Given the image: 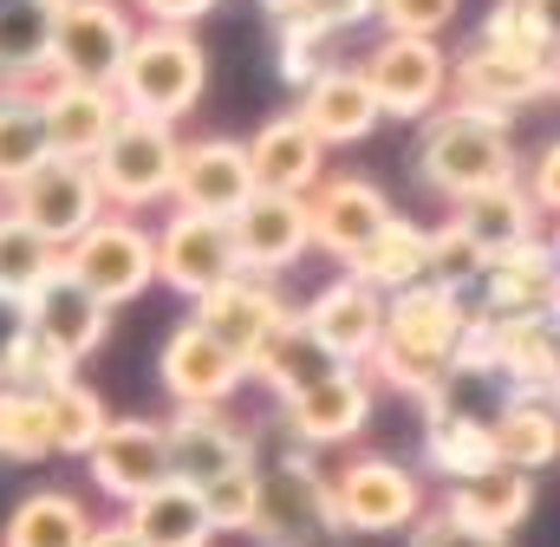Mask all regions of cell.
<instances>
[{
  "label": "cell",
  "mask_w": 560,
  "mask_h": 547,
  "mask_svg": "<svg viewBox=\"0 0 560 547\" xmlns=\"http://www.w3.org/2000/svg\"><path fill=\"white\" fill-rule=\"evenodd\" d=\"M463 326H469V300L436 287V280H418L405 293L385 300V339L372 352V372L411 398H436L450 365H456V346H463Z\"/></svg>",
  "instance_id": "1"
},
{
  "label": "cell",
  "mask_w": 560,
  "mask_h": 547,
  "mask_svg": "<svg viewBox=\"0 0 560 547\" xmlns=\"http://www.w3.org/2000/svg\"><path fill=\"white\" fill-rule=\"evenodd\" d=\"M515 131L502 112H476V105H450L423 125L418 143V176L456 209L469 202L476 189H495V183H515Z\"/></svg>",
  "instance_id": "2"
},
{
  "label": "cell",
  "mask_w": 560,
  "mask_h": 547,
  "mask_svg": "<svg viewBox=\"0 0 560 547\" xmlns=\"http://www.w3.org/2000/svg\"><path fill=\"white\" fill-rule=\"evenodd\" d=\"M202 85H209V53H202V39L189 26H138L112 92H118V105L131 118L176 125L183 112H196Z\"/></svg>",
  "instance_id": "3"
},
{
  "label": "cell",
  "mask_w": 560,
  "mask_h": 547,
  "mask_svg": "<svg viewBox=\"0 0 560 547\" xmlns=\"http://www.w3.org/2000/svg\"><path fill=\"white\" fill-rule=\"evenodd\" d=\"M176 163H183L176 125H163V118H131V112H125V125L112 131V143L92 156V176H98V189H105V209L138 216V209L170 202Z\"/></svg>",
  "instance_id": "4"
},
{
  "label": "cell",
  "mask_w": 560,
  "mask_h": 547,
  "mask_svg": "<svg viewBox=\"0 0 560 547\" xmlns=\"http://www.w3.org/2000/svg\"><path fill=\"white\" fill-rule=\"evenodd\" d=\"M7 209H13L20 222H33L59 255H66L92 222L112 216V209H105V189H98V176H92V163H79V156H46L26 183L7 189Z\"/></svg>",
  "instance_id": "5"
},
{
  "label": "cell",
  "mask_w": 560,
  "mask_h": 547,
  "mask_svg": "<svg viewBox=\"0 0 560 547\" xmlns=\"http://www.w3.org/2000/svg\"><path fill=\"white\" fill-rule=\"evenodd\" d=\"M372 98L385 118H436L443 98H450V72L456 59L436 46V39H418V33H385L365 59H359Z\"/></svg>",
  "instance_id": "6"
},
{
  "label": "cell",
  "mask_w": 560,
  "mask_h": 547,
  "mask_svg": "<svg viewBox=\"0 0 560 547\" xmlns=\"http://www.w3.org/2000/svg\"><path fill=\"white\" fill-rule=\"evenodd\" d=\"M66 268H72V280H79L85 293H98L105 306H131L138 293L156 287V235L112 209L105 222H92V229L66 248Z\"/></svg>",
  "instance_id": "7"
},
{
  "label": "cell",
  "mask_w": 560,
  "mask_h": 547,
  "mask_svg": "<svg viewBox=\"0 0 560 547\" xmlns=\"http://www.w3.org/2000/svg\"><path fill=\"white\" fill-rule=\"evenodd\" d=\"M332 515H339L346 535H398V528H418L423 482L405 463H392V456H352L332 476Z\"/></svg>",
  "instance_id": "8"
},
{
  "label": "cell",
  "mask_w": 560,
  "mask_h": 547,
  "mask_svg": "<svg viewBox=\"0 0 560 547\" xmlns=\"http://www.w3.org/2000/svg\"><path fill=\"white\" fill-rule=\"evenodd\" d=\"M138 26L125 0H59L52 13V72L85 85H118V66L131 53Z\"/></svg>",
  "instance_id": "9"
},
{
  "label": "cell",
  "mask_w": 560,
  "mask_h": 547,
  "mask_svg": "<svg viewBox=\"0 0 560 547\" xmlns=\"http://www.w3.org/2000/svg\"><path fill=\"white\" fill-rule=\"evenodd\" d=\"M255 535L268 547H319L339 528L332 515V476H319L306 456H280L275 469H261V522Z\"/></svg>",
  "instance_id": "10"
},
{
  "label": "cell",
  "mask_w": 560,
  "mask_h": 547,
  "mask_svg": "<svg viewBox=\"0 0 560 547\" xmlns=\"http://www.w3.org/2000/svg\"><path fill=\"white\" fill-rule=\"evenodd\" d=\"M156 379H163V392H170V405L176 410H222L242 385H248V365L189 313L170 339H163V352H156Z\"/></svg>",
  "instance_id": "11"
},
{
  "label": "cell",
  "mask_w": 560,
  "mask_h": 547,
  "mask_svg": "<svg viewBox=\"0 0 560 547\" xmlns=\"http://www.w3.org/2000/svg\"><path fill=\"white\" fill-rule=\"evenodd\" d=\"M242 274V248H235V229L222 216H189L176 209L156 235V280L176 287L183 300H202L215 287H229Z\"/></svg>",
  "instance_id": "12"
},
{
  "label": "cell",
  "mask_w": 560,
  "mask_h": 547,
  "mask_svg": "<svg viewBox=\"0 0 560 547\" xmlns=\"http://www.w3.org/2000/svg\"><path fill=\"white\" fill-rule=\"evenodd\" d=\"M306 209H313V248H326L339 268H352L392 229V216H398L392 196L378 183H365V176H326L306 196Z\"/></svg>",
  "instance_id": "13"
},
{
  "label": "cell",
  "mask_w": 560,
  "mask_h": 547,
  "mask_svg": "<svg viewBox=\"0 0 560 547\" xmlns=\"http://www.w3.org/2000/svg\"><path fill=\"white\" fill-rule=\"evenodd\" d=\"M85 469H92L98 496H112V502L131 509L138 496H150V489L170 482V430L150 423V417H112L105 437L92 443Z\"/></svg>",
  "instance_id": "14"
},
{
  "label": "cell",
  "mask_w": 560,
  "mask_h": 547,
  "mask_svg": "<svg viewBox=\"0 0 560 547\" xmlns=\"http://www.w3.org/2000/svg\"><path fill=\"white\" fill-rule=\"evenodd\" d=\"M255 189L261 183H255V163H248V143L242 137H196V143H183L170 202L189 209V216H222L229 222Z\"/></svg>",
  "instance_id": "15"
},
{
  "label": "cell",
  "mask_w": 560,
  "mask_h": 547,
  "mask_svg": "<svg viewBox=\"0 0 560 547\" xmlns=\"http://www.w3.org/2000/svg\"><path fill=\"white\" fill-rule=\"evenodd\" d=\"M20 319L59 352V359H92L98 346H105V333H112V306L98 300V293H85L79 280H72V268L59 261V268L46 274L39 287H33V300L20 306Z\"/></svg>",
  "instance_id": "16"
},
{
  "label": "cell",
  "mask_w": 560,
  "mask_h": 547,
  "mask_svg": "<svg viewBox=\"0 0 560 547\" xmlns=\"http://www.w3.org/2000/svg\"><path fill=\"white\" fill-rule=\"evenodd\" d=\"M235 248H242V274H287L306 248H313V209L306 196H275V189H255L235 216Z\"/></svg>",
  "instance_id": "17"
},
{
  "label": "cell",
  "mask_w": 560,
  "mask_h": 547,
  "mask_svg": "<svg viewBox=\"0 0 560 547\" xmlns=\"http://www.w3.org/2000/svg\"><path fill=\"white\" fill-rule=\"evenodd\" d=\"M450 92H456V105H476V112H502V118H509V112L548 98V66H541V53H515V46L476 39V46L456 59Z\"/></svg>",
  "instance_id": "18"
},
{
  "label": "cell",
  "mask_w": 560,
  "mask_h": 547,
  "mask_svg": "<svg viewBox=\"0 0 560 547\" xmlns=\"http://www.w3.org/2000/svg\"><path fill=\"white\" fill-rule=\"evenodd\" d=\"M300 319L313 326V339H319L339 365H372V352H378V339H385V293L365 287V280H352V274H339L332 287H319V293L300 306Z\"/></svg>",
  "instance_id": "19"
},
{
  "label": "cell",
  "mask_w": 560,
  "mask_h": 547,
  "mask_svg": "<svg viewBox=\"0 0 560 547\" xmlns=\"http://www.w3.org/2000/svg\"><path fill=\"white\" fill-rule=\"evenodd\" d=\"M39 118H46V137H52V156H79L92 163L112 131L125 125V105L112 85H85V79H46L39 85Z\"/></svg>",
  "instance_id": "20"
},
{
  "label": "cell",
  "mask_w": 560,
  "mask_h": 547,
  "mask_svg": "<svg viewBox=\"0 0 560 547\" xmlns=\"http://www.w3.org/2000/svg\"><path fill=\"white\" fill-rule=\"evenodd\" d=\"M293 306L275 293V280H261V274H235L229 287H215V293H202L196 300V319L242 359V365H255L261 359V346L280 333V319H287Z\"/></svg>",
  "instance_id": "21"
},
{
  "label": "cell",
  "mask_w": 560,
  "mask_h": 547,
  "mask_svg": "<svg viewBox=\"0 0 560 547\" xmlns=\"http://www.w3.org/2000/svg\"><path fill=\"white\" fill-rule=\"evenodd\" d=\"M280 410H287V430H293L306 450L352 443V437L365 430V417H372V379H365V365H332L319 385L293 392Z\"/></svg>",
  "instance_id": "22"
},
{
  "label": "cell",
  "mask_w": 560,
  "mask_h": 547,
  "mask_svg": "<svg viewBox=\"0 0 560 547\" xmlns=\"http://www.w3.org/2000/svg\"><path fill=\"white\" fill-rule=\"evenodd\" d=\"M163 430H170V476L189 489H209L215 476L255 463V437L222 410H176Z\"/></svg>",
  "instance_id": "23"
},
{
  "label": "cell",
  "mask_w": 560,
  "mask_h": 547,
  "mask_svg": "<svg viewBox=\"0 0 560 547\" xmlns=\"http://www.w3.org/2000/svg\"><path fill=\"white\" fill-rule=\"evenodd\" d=\"M326 150H346V143H365V137L385 125V112H378V98H372V85H365V72L359 66H319L313 79H306V92H300V105H293Z\"/></svg>",
  "instance_id": "24"
},
{
  "label": "cell",
  "mask_w": 560,
  "mask_h": 547,
  "mask_svg": "<svg viewBox=\"0 0 560 547\" xmlns=\"http://www.w3.org/2000/svg\"><path fill=\"white\" fill-rule=\"evenodd\" d=\"M248 163H255V183L275 196H313L326 183V143L300 112H280L248 137Z\"/></svg>",
  "instance_id": "25"
},
{
  "label": "cell",
  "mask_w": 560,
  "mask_h": 547,
  "mask_svg": "<svg viewBox=\"0 0 560 547\" xmlns=\"http://www.w3.org/2000/svg\"><path fill=\"white\" fill-rule=\"evenodd\" d=\"M450 222L476 242L482 261H502V255L541 242V209H535V196H528L522 176H515V183H495V189H476L469 202L450 209Z\"/></svg>",
  "instance_id": "26"
},
{
  "label": "cell",
  "mask_w": 560,
  "mask_h": 547,
  "mask_svg": "<svg viewBox=\"0 0 560 547\" xmlns=\"http://www.w3.org/2000/svg\"><path fill=\"white\" fill-rule=\"evenodd\" d=\"M528 509H535V476L509 469V463H495L482 476H463L443 496V515H456V522H469L482 535H515L528 522Z\"/></svg>",
  "instance_id": "27"
},
{
  "label": "cell",
  "mask_w": 560,
  "mask_h": 547,
  "mask_svg": "<svg viewBox=\"0 0 560 547\" xmlns=\"http://www.w3.org/2000/svg\"><path fill=\"white\" fill-rule=\"evenodd\" d=\"M555 293H560V261L548 242H528V248H515V255L482 268V313H502V319L548 313Z\"/></svg>",
  "instance_id": "28"
},
{
  "label": "cell",
  "mask_w": 560,
  "mask_h": 547,
  "mask_svg": "<svg viewBox=\"0 0 560 547\" xmlns=\"http://www.w3.org/2000/svg\"><path fill=\"white\" fill-rule=\"evenodd\" d=\"M125 522H131V535L143 547H209L215 542V522H209V502H202V489H189V482H163V489H150L138 496L131 509H125Z\"/></svg>",
  "instance_id": "29"
},
{
  "label": "cell",
  "mask_w": 560,
  "mask_h": 547,
  "mask_svg": "<svg viewBox=\"0 0 560 547\" xmlns=\"http://www.w3.org/2000/svg\"><path fill=\"white\" fill-rule=\"evenodd\" d=\"M52 13L59 0H0V79L7 92H33V72H52Z\"/></svg>",
  "instance_id": "30"
},
{
  "label": "cell",
  "mask_w": 560,
  "mask_h": 547,
  "mask_svg": "<svg viewBox=\"0 0 560 547\" xmlns=\"http://www.w3.org/2000/svg\"><path fill=\"white\" fill-rule=\"evenodd\" d=\"M489 430H495V463H509V469L541 476V469L560 463V405L555 398H509L489 417Z\"/></svg>",
  "instance_id": "31"
},
{
  "label": "cell",
  "mask_w": 560,
  "mask_h": 547,
  "mask_svg": "<svg viewBox=\"0 0 560 547\" xmlns=\"http://www.w3.org/2000/svg\"><path fill=\"white\" fill-rule=\"evenodd\" d=\"M92 535H98V522L85 515L79 496H66V489H33V496L13 502V515H7V528H0V547H85Z\"/></svg>",
  "instance_id": "32"
},
{
  "label": "cell",
  "mask_w": 560,
  "mask_h": 547,
  "mask_svg": "<svg viewBox=\"0 0 560 547\" xmlns=\"http://www.w3.org/2000/svg\"><path fill=\"white\" fill-rule=\"evenodd\" d=\"M423 463L443 482L482 476L495 469V430L489 417H463V410H423Z\"/></svg>",
  "instance_id": "33"
},
{
  "label": "cell",
  "mask_w": 560,
  "mask_h": 547,
  "mask_svg": "<svg viewBox=\"0 0 560 547\" xmlns=\"http://www.w3.org/2000/svg\"><path fill=\"white\" fill-rule=\"evenodd\" d=\"M332 365H339V359H332V352H326V346L313 339V326H306L300 313H287V319H280V333L268 339V346H261V359L248 365V379H261V385L275 392L280 405H287L293 392L319 385V379H326Z\"/></svg>",
  "instance_id": "34"
},
{
  "label": "cell",
  "mask_w": 560,
  "mask_h": 547,
  "mask_svg": "<svg viewBox=\"0 0 560 547\" xmlns=\"http://www.w3.org/2000/svg\"><path fill=\"white\" fill-rule=\"evenodd\" d=\"M352 280H365V287H378L385 300L392 293H405V287H418V280H430V229H418V222H405V216H392V229L352 261Z\"/></svg>",
  "instance_id": "35"
},
{
  "label": "cell",
  "mask_w": 560,
  "mask_h": 547,
  "mask_svg": "<svg viewBox=\"0 0 560 547\" xmlns=\"http://www.w3.org/2000/svg\"><path fill=\"white\" fill-rule=\"evenodd\" d=\"M66 255L33 229V222H20L13 209H0V306H26L33 300V287L46 280V274L59 268Z\"/></svg>",
  "instance_id": "36"
},
{
  "label": "cell",
  "mask_w": 560,
  "mask_h": 547,
  "mask_svg": "<svg viewBox=\"0 0 560 547\" xmlns=\"http://www.w3.org/2000/svg\"><path fill=\"white\" fill-rule=\"evenodd\" d=\"M46 156H52V137H46V118H39V98L0 85V189L26 183Z\"/></svg>",
  "instance_id": "37"
},
{
  "label": "cell",
  "mask_w": 560,
  "mask_h": 547,
  "mask_svg": "<svg viewBox=\"0 0 560 547\" xmlns=\"http://www.w3.org/2000/svg\"><path fill=\"white\" fill-rule=\"evenodd\" d=\"M52 456V410L46 392L0 379V463H46Z\"/></svg>",
  "instance_id": "38"
},
{
  "label": "cell",
  "mask_w": 560,
  "mask_h": 547,
  "mask_svg": "<svg viewBox=\"0 0 560 547\" xmlns=\"http://www.w3.org/2000/svg\"><path fill=\"white\" fill-rule=\"evenodd\" d=\"M46 410H52V456H92V443H98L105 423H112L105 398H98L92 385H79V379L52 385V392H46Z\"/></svg>",
  "instance_id": "39"
},
{
  "label": "cell",
  "mask_w": 560,
  "mask_h": 547,
  "mask_svg": "<svg viewBox=\"0 0 560 547\" xmlns=\"http://www.w3.org/2000/svg\"><path fill=\"white\" fill-rule=\"evenodd\" d=\"M202 502H209L215 535H255V522H261V463H242V469L215 476L202 489Z\"/></svg>",
  "instance_id": "40"
},
{
  "label": "cell",
  "mask_w": 560,
  "mask_h": 547,
  "mask_svg": "<svg viewBox=\"0 0 560 547\" xmlns=\"http://www.w3.org/2000/svg\"><path fill=\"white\" fill-rule=\"evenodd\" d=\"M482 255H476V242L456 229V222H443V229H430V280L436 287H450V293H463V287H482Z\"/></svg>",
  "instance_id": "41"
},
{
  "label": "cell",
  "mask_w": 560,
  "mask_h": 547,
  "mask_svg": "<svg viewBox=\"0 0 560 547\" xmlns=\"http://www.w3.org/2000/svg\"><path fill=\"white\" fill-rule=\"evenodd\" d=\"M482 39L489 46H515V53H548V33L528 13V0H495L489 20H482Z\"/></svg>",
  "instance_id": "42"
},
{
  "label": "cell",
  "mask_w": 560,
  "mask_h": 547,
  "mask_svg": "<svg viewBox=\"0 0 560 547\" xmlns=\"http://www.w3.org/2000/svg\"><path fill=\"white\" fill-rule=\"evenodd\" d=\"M372 7H378L385 33H418V39H436V33L456 20V7H463V0H372Z\"/></svg>",
  "instance_id": "43"
},
{
  "label": "cell",
  "mask_w": 560,
  "mask_h": 547,
  "mask_svg": "<svg viewBox=\"0 0 560 547\" xmlns=\"http://www.w3.org/2000/svg\"><path fill=\"white\" fill-rule=\"evenodd\" d=\"M411 547H509V535H482V528L430 509V515H418V528H411Z\"/></svg>",
  "instance_id": "44"
},
{
  "label": "cell",
  "mask_w": 560,
  "mask_h": 547,
  "mask_svg": "<svg viewBox=\"0 0 560 547\" xmlns=\"http://www.w3.org/2000/svg\"><path fill=\"white\" fill-rule=\"evenodd\" d=\"M528 196H535L541 216H560V137L541 143V156L528 163Z\"/></svg>",
  "instance_id": "45"
},
{
  "label": "cell",
  "mask_w": 560,
  "mask_h": 547,
  "mask_svg": "<svg viewBox=\"0 0 560 547\" xmlns=\"http://www.w3.org/2000/svg\"><path fill=\"white\" fill-rule=\"evenodd\" d=\"M150 26H196L202 13H215L222 0H131Z\"/></svg>",
  "instance_id": "46"
},
{
  "label": "cell",
  "mask_w": 560,
  "mask_h": 547,
  "mask_svg": "<svg viewBox=\"0 0 560 547\" xmlns=\"http://www.w3.org/2000/svg\"><path fill=\"white\" fill-rule=\"evenodd\" d=\"M85 547H143V542L131 535V522H105V528H98Z\"/></svg>",
  "instance_id": "47"
},
{
  "label": "cell",
  "mask_w": 560,
  "mask_h": 547,
  "mask_svg": "<svg viewBox=\"0 0 560 547\" xmlns=\"http://www.w3.org/2000/svg\"><path fill=\"white\" fill-rule=\"evenodd\" d=\"M528 13L541 20V33H548V46L560 39V0H528Z\"/></svg>",
  "instance_id": "48"
},
{
  "label": "cell",
  "mask_w": 560,
  "mask_h": 547,
  "mask_svg": "<svg viewBox=\"0 0 560 547\" xmlns=\"http://www.w3.org/2000/svg\"><path fill=\"white\" fill-rule=\"evenodd\" d=\"M541 66H548V92L560 98V39L548 46V53H541Z\"/></svg>",
  "instance_id": "49"
},
{
  "label": "cell",
  "mask_w": 560,
  "mask_h": 547,
  "mask_svg": "<svg viewBox=\"0 0 560 547\" xmlns=\"http://www.w3.org/2000/svg\"><path fill=\"white\" fill-rule=\"evenodd\" d=\"M548 248H555V261H560V216H555V235H548Z\"/></svg>",
  "instance_id": "50"
},
{
  "label": "cell",
  "mask_w": 560,
  "mask_h": 547,
  "mask_svg": "<svg viewBox=\"0 0 560 547\" xmlns=\"http://www.w3.org/2000/svg\"><path fill=\"white\" fill-rule=\"evenodd\" d=\"M548 313H555V326H560V293H555V306H548Z\"/></svg>",
  "instance_id": "51"
},
{
  "label": "cell",
  "mask_w": 560,
  "mask_h": 547,
  "mask_svg": "<svg viewBox=\"0 0 560 547\" xmlns=\"http://www.w3.org/2000/svg\"><path fill=\"white\" fill-rule=\"evenodd\" d=\"M555 405H560V372H555Z\"/></svg>",
  "instance_id": "52"
}]
</instances>
